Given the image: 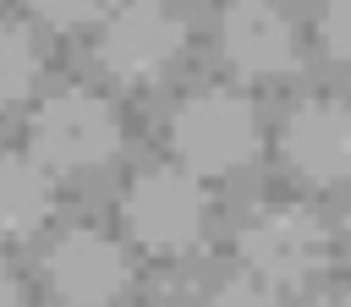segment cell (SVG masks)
I'll return each instance as SVG.
<instances>
[{
	"label": "cell",
	"mask_w": 351,
	"mask_h": 307,
	"mask_svg": "<svg viewBox=\"0 0 351 307\" xmlns=\"http://www.w3.org/2000/svg\"><path fill=\"white\" fill-rule=\"evenodd\" d=\"M285 164L313 186L351 181V104L340 99H302L280 126Z\"/></svg>",
	"instance_id": "7"
},
{
	"label": "cell",
	"mask_w": 351,
	"mask_h": 307,
	"mask_svg": "<svg viewBox=\"0 0 351 307\" xmlns=\"http://www.w3.org/2000/svg\"><path fill=\"white\" fill-rule=\"evenodd\" d=\"M115 148H121V115L110 99H99L88 88L49 93L27 121V154L66 175L115 159Z\"/></svg>",
	"instance_id": "2"
},
{
	"label": "cell",
	"mask_w": 351,
	"mask_h": 307,
	"mask_svg": "<svg viewBox=\"0 0 351 307\" xmlns=\"http://www.w3.org/2000/svg\"><path fill=\"white\" fill-rule=\"evenodd\" d=\"M186 44V27L159 0H126L99 27V66L121 82H154Z\"/></svg>",
	"instance_id": "5"
},
{
	"label": "cell",
	"mask_w": 351,
	"mask_h": 307,
	"mask_svg": "<svg viewBox=\"0 0 351 307\" xmlns=\"http://www.w3.org/2000/svg\"><path fill=\"white\" fill-rule=\"evenodd\" d=\"M33 77H38V49H33L27 27L0 22V110L16 104V99L33 88Z\"/></svg>",
	"instance_id": "10"
},
{
	"label": "cell",
	"mask_w": 351,
	"mask_h": 307,
	"mask_svg": "<svg viewBox=\"0 0 351 307\" xmlns=\"http://www.w3.org/2000/svg\"><path fill=\"white\" fill-rule=\"evenodd\" d=\"M126 280H132L126 252L104 230L77 225L44 252V285L55 291L60 307H110L126 291Z\"/></svg>",
	"instance_id": "6"
},
{
	"label": "cell",
	"mask_w": 351,
	"mask_h": 307,
	"mask_svg": "<svg viewBox=\"0 0 351 307\" xmlns=\"http://www.w3.org/2000/svg\"><path fill=\"white\" fill-rule=\"evenodd\" d=\"M55 208L49 164L33 154H0V236H33Z\"/></svg>",
	"instance_id": "9"
},
{
	"label": "cell",
	"mask_w": 351,
	"mask_h": 307,
	"mask_svg": "<svg viewBox=\"0 0 351 307\" xmlns=\"http://www.w3.org/2000/svg\"><path fill=\"white\" fill-rule=\"evenodd\" d=\"M219 49L241 77H285L296 66V27L269 0H230L219 16Z\"/></svg>",
	"instance_id": "8"
},
{
	"label": "cell",
	"mask_w": 351,
	"mask_h": 307,
	"mask_svg": "<svg viewBox=\"0 0 351 307\" xmlns=\"http://www.w3.org/2000/svg\"><path fill=\"white\" fill-rule=\"evenodd\" d=\"M121 219L132 230L137 247L176 258L186 247H197L203 219H208V197H203V175H192L186 164H154L126 186Z\"/></svg>",
	"instance_id": "3"
},
{
	"label": "cell",
	"mask_w": 351,
	"mask_h": 307,
	"mask_svg": "<svg viewBox=\"0 0 351 307\" xmlns=\"http://www.w3.org/2000/svg\"><path fill=\"white\" fill-rule=\"evenodd\" d=\"M236 252H241L247 274H258L269 285H307L329 263V236H324L318 214H307L296 203H274V208H258L236 230Z\"/></svg>",
	"instance_id": "4"
},
{
	"label": "cell",
	"mask_w": 351,
	"mask_h": 307,
	"mask_svg": "<svg viewBox=\"0 0 351 307\" xmlns=\"http://www.w3.org/2000/svg\"><path fill=\"white\" fill-rule=\"evenodd\" d=\"M0 307H16V274L5 258H0Z\"/></svg>",
	"instance_id": "14"
},
{
	"label": "cell",
	"mask_w": 351,
	"mask_h": 307,
	"mask_svg": "<svg viewBox=\"0 0 351 307\" xmlns=\"http://www.w3.org/2000/svg\"><path fill=\"white\" fill-rule=\"evenodd\" d=\"M346 236H351V208H346Z\"/></svg>",
	"instance_id": "16"
},
{
	"label": "cell",
	"mask_w": 351,
	"mask_h": 307,
	"mask_svg": "<svg viewBox=\"0 0 351 307\" xmlns=\"http://www.w3.org/2000/svg\"><path fill=\"white\" fill-rule=\"evenodd\" d=\"M33 16H44L49 27H82L93 11H99V0H22Z\"/></svg>",
	"instance_id": "13"
},
{
	"label": "cell",
	"mask_w": 351,
	"mask_h": 307,
	"mask_svg": "<svg viewBox=\"0 0 351 307\" xmlns=\"http://www.w3.org/2000/svg\"><path fill=\"white\" fill-rule=\"evenodd\" d=\"M318 38H324V49H329L340 66H351V0H329V5H324Z\"/></svg>",
	"instance_id": "12"
},
{
	"label": "cell",
	"mask_w": 351,
	"mask_h": 307,
	"mask_svg": "<svg viewBox=\"0 0 351 307\" xmlns=\"http://www.w3.org/2000/svg\"><path fill=\"white\" fill-rule=\"evenodd\" d=\"M307 307H351V296H340V291H329V296H313Z\"/></svg>",
	"instance_id": "15"
},
{
	"label": "cell",
	"mask_w": 351,
	"mask_h": 307,
	"mask_svg": "<svg viewBox=\"0 0 351 307\" xmlns=\"http://www.w3.org/2000/svg\"><path fill=\"white\" fill-rule=\"evenodd\" d=\"M203 307H285V302H280V285L247 274V280H225Z\"/></svg>",
	"instance_id": "11"
},
{
	"label": "cell",
	"mask_w": 351,
	"mask_h": 307,
	"mask_svg": "<svg viewBox=\"0 0 351 307\" xmlns=\"http://www.w3.org/2000/svg\"><path fill=\"white\" fill-rule=\"evenodd\" d=\"M170 148L192 175H230L258 154V110L236 88H203L170 115Z\"/></svg>",
	"instance_id": "1"
}]
</instances>
